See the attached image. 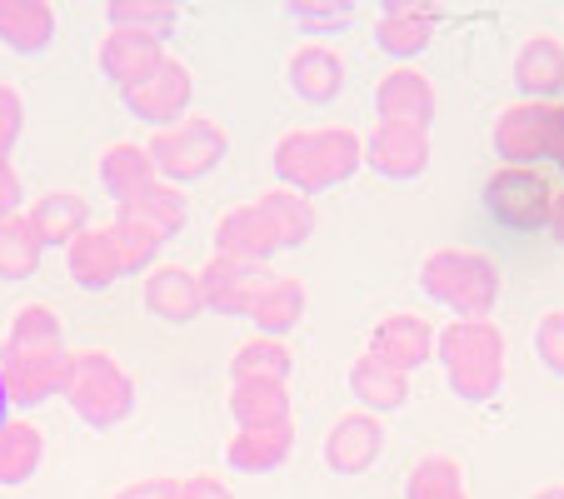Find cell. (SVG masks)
<instances>
[{
	"label": "cell",
	"mask_w": 564,
	"mask_h": 499,
	"mask_svg": "<svg viewBox=\"0 0 564 499\" xmlns=\"http://www.w3.org/2000/svg\"><path fill=\"white\" fill-rule=\"evenodd\" d=\"M380 455H384L380 414L355 410V404L345 414H335L330 430H325V465H330V475H340V479L370 475L380 465Z\"/></svg>",
	"instance_id": "9"
},
{
	"label": "cell",
	"mask_w": 564,
	"mask_h": 499,
	"mask_svg": "<svg viewBox=\"0 0 564 499\" xmlns=\"http://www.w3.org/2000/svg\"><path fill=\"white\" fill-rule=\"evenodd\" d=\"M405 499H475L469 495V475L455 455L445 449H430L410 465L405 475Z\"/></svg>",
	"instance_id": "34"
},
{
	"label": "cell",
	"mask_w": 564,
	"mask_h": 499,
	"mask_svg": "<svg viewBox=\"0 0 564 499\" xmlns=\"http://www.w3.org/2000/svg\"><path fill=\"white\" fill-rule=\"evenodd\" d=\"M225 410H230L235 430L295 425V400H290V384H270V380H230Z\"/></svg>",
	"instance_id": "21"
},
{
	"label": "cell",
	"mask_w": 564,
	"mask_h": 499,
	"mask_svg": "<svg viewBox=\"0 0 564 499\" xmlns=\"http://www.w3.org/2000/svg\"><path fill=\"white\" fill-rule=\"evenodd\" d=\"M140 305L160 325H195L205 315L200 275L191 265H181V260H160V265H150L140 275Z\"/></svg>",
	"instance_id": "10"
},
{
	"label": "cell",
	"mask_w": 564,
	"mask_h": 499,
	"mask_svg": "<svg viewBox=\"0 0 564 499\" xmlns=\"http://www.w3.org/2000/svg\"><path fill=\"white\" fill-rule=\"evenodd\" d=\"M430 41H435V11L425 6H384L375 21V45L394 65H415V55H425Z\"/></svg>",
	"instance_id": "26"
},
{
	"label": "cell",
	"mask_w": 564,
	"mask_h": 499,
	"mask_svg": "<svg viewBox=\"0 0 564 499\" xmlns=\"http://www.w3.org/2000/svg\"><path fill=\"white\" fill-rule=\"evenodd\" d=\"M150 160H155V175L171 185H191V181H205V175L215 171L225 160V150H230V135H225V126L215 116H185L181 126L171 130H150L145 140Z\"/></svg>",
	"instance_id": "7"
},
{
	"label": "cell",
	"mask_w": 564,
	"mask_h": 499,
	"mask_svg": "<svg viewBox=\"0 0 564 499\" xmlns=\"http://www.w3.org/2000/svg\"><path fill=\"white\" fill-rule=\"evenodd\" d=\"M295 375V355L285 340L275 335H250L230 350V380H270V384H290Z\"/></svg>",
	"instance_id": "33"
},
{
	"label": "cell",
	"mask_w": 564,
	"mask_h": 499,
	"mask_svg": "<svg viewBox=\"0 0 564 499\" xmlns=\"http://www.w3.org/2000/svg\"><path fill=\"white\" fill-rule=\"evenodd\" d=\"M514 86L524 100H564V41L554 31H534L514 55Z\"/></svg>",
	"instance_id": "22"
},
{
	"label": "cell",
	"mask_w": 564,
	"mask_h": 499,
	"mask_svg": "<svg viewBox=\"0 0 564 499\" xmlns=\"http://www.w3.org/2000/svg\"><path fill=\"white\" fill-rule=\"evenodd\" d=\"M435 329L440 325L430 315H420V310H390L370 329V355H380L394 370L415 375L435 360Z\"/></svg>",
	"instance_id": "14"
},
{
	"label": "cell",
	"mask_w": 564,
	"mask_h": 499,
	"mask_svg": "<svg viewBox=\"0 0 564 499\" xmlns=\"http://www.w3.org/2000/svg\"><path fill=\"white\" fill-rule=\"evenodd\" d=\"M45 465V430L31 414H15L0 425V489H21Z\"/></svg>",
	"instance_id": "27"
},
{
	"label": "cell",
	"mask_w": 564,
	"mask_h": 499,
	"mask_svg": "<svg viewBox=\"0 0 564 499\" xmlns=\"http://www.w3.org/2000/svg\"><path fill=\"white\" fill-rule=\"evenodd\" d=\"M295 455V425H275V430H235L225 440V465L235 475H270Z\"/></svg>",
	"instance_id": "28"
},
{
	"label": "cell",
	"mask_w": 564,
	"mask_h": 499,
	"mask_svg": "<svg viewBox=\"0 0 564 499\" xmlns=\"http://www.w3.org/2000/svg\"><path fill=\"white\" fill-rule=\"evenodd\" d=\"M65 275H70V285H80V290H110L116 285L120 260H116V245H110V220L106 225L90 220L86 230L65 245Z\"/></svg>",
	"instance_id": "25"
},
{
	"label": "cell",
	"mask_w": 564,
	"mask_h": 499,
	"mask_svg": "<svg viewBox=\"0 0 564 499\" xmlns=\"http://www.w3.org/2000/svg\"><path fill=\"white\" fill-rule=\"evenodd\" d=\"M285 80L310 106H335L345 90V55L330 41H300L285 61Z\"/></svg>",
	"instance_id": "17"
},
{
	"label": "cell",
	"mask_w": 564,
	"mask_h": 499,
	"mask_svg": "<svg viewBox=\"0 0 564 499\" xmlns=\"http://www.w3.org/2000/svg\"><path fill=\"white\" fill-rule=\"evenodd\" d=\"M250 205H256L260 225L270 230V245H275V256H280V250H300V245L315 235V225H319L315 200H305V195L285 191V185H270V191L250 195Z\"/></svg>",
	"instance_id": "19"
},
{
	"label": "cell",
	"mask_w": 564,
	"mask_h": 499,
	"mask_svg": "<svg viewBox=\"0 0 564 499\" xmlns=\"http://www.w3.org/2000/svg\"><path fill=\"white\" fill-rule=\"evenodd\" d=\"M290 21L305 25V31H335V25L350 21V6H340V0H325V6H290Z\"/></svg>",
	"instance_id": "40"
},
{
	"label": "cell",
	"mask_w": 564,
	"mask_h": 499,
	"mask_svg": "<svg viewBox=\"0 0 564 499\" xmlns=\"http://www.w3.org/2000/svg\"><path fill=\"white\" fill-rule=\"evenodd\" d=\"M355 394V410H370V414H390V410H405L410 404V375L384 365L380 355H355L350 375H345Z\"/></svg>",
	"instance_id": "24"
},
{
	"label": "cell",
	"mask_w": 564,
	"mask_h": 499,
	"mask_svg": "<svg viewBox=\"0 0 564 499\" xmlns=\"http://www.w3.org/2000/svg\"><path fill=\"white\" fill-rule=\"evenodd\" d=\"M25 220H31L41 250H51V245L65 250V245L90 225V200L80 191H41V195H31V205H25Z\"/></svg>",
	"instance_id": "23"
},
{
	"label": "cell",
	"mask_w": 564,
	"mask_h": 499,
	"mask_svg": "<svg viewBox=\"0 0 564 499\" xmlns=\"http://www.w3.org/2000/svg\"><path fill=\"white\" fill-rule=\"evenodd\" d=\"M544 230H550V240L564 250V181H560V195H554V210H550V225H544Z\"/></svg>",
	"instance_id": "44"
},
{
	"label": "cell",
	"mask_w": 564,
	"mask_h": 499,
	"mask_svg": "<svg viewBox=\"0 0 564 499\" xmlns=\"http://www.w3.org/2000/svg\"><path fill=\"white\" fill-rule=\"evenodd\" d=\"M21 130H25V100L11 80H0V150H15Z\"/></svg>",
	"instance_id": "39"
},
{
	"label": "cell",
	"mask_w": 564,
	"mask_h": 499,
	"mask_svg": "<svg viewBox=\"0 0 564 499\" xmlns=\"http://www.w3.org/2000/svg\"><path fill=\"white\" fill-rule=\"evenodd\" d=\"M375 116L394 120V126H420L430 130L440 116V90L420 65H390L375 80Z\"/></svg>",
	"instance_id": "13"
},
{
	"label": "cell",
	"mask_w": 564,
	"mask_h": 499,
	"mask_svg": "<svg viewBox=\"0 0 564 499\" xmlns=\"http://www.w3.org/2000/svg\"><path fill=\"white\" fill-rule=\"evenodd\" d=\"M310 310V290L300 275H285V270H270L265 285L256 290V300H250V325H256V335H275V340H285L290 329L305 319Z\"/></svg>",
	"instance_id": "18"
},
{
	"label": "cell",
	"mask_w": 564,
	"mask_h": 499,
	"mask_svg": "<svg viewBox=\"0 0 564 499\" xmlns=\"http://www.w3.org/2000/svg\"><path fill=\"white\" fill-rule=\"evenodd\" d=\"M554 175H564V155H560V160H554Z\"/></svg>",
	"instance_id": "47"
},
{
	"label": "cell",
	"mask_w": 564,
	"mask_h": 499,
	"mask_svg": "<svg viewBox=\"0 0 564 499\" xmlns=\"http://www.w3.org/2000/svg\"><path fill=\"white\" fill-rule=\"evenodd\" d=\"M435 360L449 394L465 404H490L505 390V329L495 319H445L435 329Z\"/></svg>",
	"instance_id": "2"
},
{
	"label": "cell",
	"mask_w": 564,
	"mask_h": 499,
	"mask_svg": "<svg viewBox=\"0 0 564 499\" xmlns=\"http://www.w3.org/2000/svg\"><path fill=\"white\" fill-rule=\"evenodd\" d=\"M110 245H116L120 275H145L150 265H160V245L145 230H135L130 220H120V215L110 220Z\"/></svg>",
	"instance_id": "37"
},
{
	"label": "cell",
	"mask_w": 564,
	"mask_h": 499,
	"mask_svg": "<svg viewBox=\"0 0 564 499\" xmlns=\"http://www.w3.org/2000/svg\"><path fill=\"white\" fill-rule=\"evenodd\" d=\"M420 290L455 319H490L500 305L505 270L479 245H440L420 260Z\"/></svg>",
	"instance_id": "3"
},
{
	"label": "cell",
	"mask_w": 564,
	"mask_h": 499,
	"mask_svg": "<svg viewBox=\"0 0 564 499\" xmlns=\"http://www.w3.org/2000/svg\"><path fill=\"white\" fill-rule=\"evenodd\" d=\"M200 300L210 315H250V300L256 290L265 285L270 265H250V260H235V256H210L200 270Z\"/></svg>",
	"instance_id": "16"
},
{
	"label": "cell",
	"mask_w": 564,
	"mask_h": 499,
	"mask_svg": "<svg viewBox=\"0 0 564 499\" xmlns=\"http://www.w3.org/2000/svg\"><path fill=\"white\" fill-rule=\"evenodd\" d=\"M530 499H564V485H540Z\"/></svg>",
	"instance_id": "45"
},
{
	"label": "cell",
	"mask_w": 564,
	"mask_h": 499,
	"mask_svg": "<svg viewBox=\"0 0 564 499\" xmlns=\"http://www.w3.org/2000/svg\"><path fill=\"white\" fill-rule=\"evenodd\" d=\"M530 345H534V355H540L544 370L564 380V310H544V315L534 319Z\"/></svg>",
	"instance_id": "38"
},
{
	"label": "cell",
	"mask_w": 564,
	"mask_h": 499,
	"mask_svg": "<svg viewBox=\"0 0 564 499\" xmlns=\"http://www.w3.org/2000/svg\"><path fill=\"white\" fill-rule=\"evenodd\" d=\"M554 195H560V175L544 165H495L485 181V210L500 230L534 235L550 225Z\"/></svg>",
	"instance_id": "6"
},
{
	"label": "cell",
	"mask_w": 564,
	"mask_h": 499,
	"mask_svg": "<svg viewBox=\"0 0 564 499\" xmlns=\"http://www.w3.org/2000/svg\"><path fill=\"white\" fill-rule=\"evenodd\" d=\"M106 21L120 31H145L165 41L171 25L181 21V6H171V0H116V6H106Z\"/></svg>",
	"instance_id": "36"
},
{
	"label": "cell",
	"mask_w": 564,
	"mask_h": 499,
	"mask_svg": "<svg viewBox=\"0 0 564 499\" xmlns=\"http://www.w3.org/2000/svg\"><path fill=\"white\" fill-rule=\"evenodd\" d=\"M490 145L500 165H544L564 155V100H514L500 110L490 130Z\"/></svg>",
	"instance_id": "5"
},
{
	"label": "cell",
	"mask_w": 564,
	"mask_h": 499,
	"mask_svg": "<svg viewBox=\"0 0 564 499\" xmlns=\"http://www.w3.org/2000/svg\"><path fill=\"white\" fill-rule=\"evenodd\" d=\"M21 210H25V185L11 160H0V215H21Z\"/></svg>",
	"instance_id": "43"
},
{
	"label": "cell",
	"mask_w": 564,
	"mask_h": 499,
	"mask_svg": "<svg viewBox=\"0 0 564 499\" xmlns=\"http://www.w3.org/2000/svg\"><path fill=\"white\" fill-rule=\"evenodd\" d=\"M41 240H35L31 220L21 215H0V285H21L41 270Z\"/></svg>",
	"instance_id": "35"
},
{
	"label": "cell",
	"mask_w": 564,
	"mask_h": 499,
	"mask_svg": "<svg viewBox=\"0 0 564 499\" xmlns=\"http://www.w3.org/2000/svg\"><path fill=\"white\" fill-rule=\"evenodd\" d=\"M270 165H275L285 191L315 200V195L340 191V185H350L360 175L365 135L355 126H335V120H325V126H295L275 140Z\"/></svg>",
	"instance_id": "1"
},
{
	"label": "cell",
	"mask_w": 564,
	"mask_h": 499,
	"mask_svg": "<svg viewBox=\"0 0 564 499\" xmlns=\"http://www.w3.org/2000/svg\"><path fill=\"white\" fill-rule=\"evenodd\" d=\"M191 100H195V70L191 61L181 55H165L155 75H145L135 90L120 96V106L130 110L135 120H145L150 130H171L191 116Z\"/></svg>",
	"instance_id": "8"
},
{
	"label": "cell",
	"mask_w": 564,
	"mask_h": 499,
	"mask_svg": "<svg viewBox=\"0 0 564 499\" xmlns=\"http://www.w3.org/2000/svg\"><path fill=\"white\" fill-rule=\"evenodd\" d=\"M160 175H155V160H150L145 145H135V140H116V145L100 155V185H106V195L116 205L135 200L140 191H150Z\"/></svg>",
	"instance_id": "31"
},
{
	"label": "cell",
	"mask_w": 564,
	"mask_h": 499,
	"mask_svg": "<svg viewBox=\"0 0 564 499\" xmlns=\"http://www.w3.org/2000/svg\"><path fill=\"white\" fill-rule=\"evenodd\" d=\"M55 41V6L45 0H0V45L15 55H41Z\"/></svg>",
	"instance_id": "30"
},
{
	"label": "cell",
	"mask_w": 564,
	"mask_h": 499,
	"mask_svg": "<svg viewBox=\"0 0 564 499\" xmlns=\"http://www.w3.org/2000/svg\"><path fill=\"white\" fill-rule=\"evenodd\" d=\"M430 155H435V145H430V130L420 126L375 120V130L365 135V165L375 175H384V181H400V185L420 181L430 171Z\"/></svg>",
	"instance_id": "11"
},
{
	"label": "cell",
	"mask_w": 564,
	"mask_h": 499,
	"mask_svg": "<svg viewBox=\"0 0 564 499\" xmlns=\"http://www.w3.org/2000/svg\"><path fill=\"white\" fill-rule=\"evenodd\" d=\"M65 350H6L0 345V384H6V400L11 410H35V404L55 400L65 380Z\"/></svg>",
	"instance_id": "12"
},
{
	"label": "cell",
	"mask_w": 564,
	"mask_h": 499,
	"mask_svg": "<svg viewBox=\"0 0 564 499\" xmlns=\"http://www.w3.org/2000/svg\"><path fill=\"white\" fill-rule=\"evenodd\" d=\"M215 256H235V260H250V265H270L275 245H270V230L260 225L256 205L240 200V205H225L215 215Z\"/></svg>",
	"instance_id": "29"
},
{
	"label": "cell",
	"mask_w": 564,
	"mask_h": 499,
	"mask_svg": "<svg viewBox=\"0 0 564 499\" xmlns=\"http://www.w3.org/2000/svg\"><path fill=\"white\" fill-rule=\"evenodd\" d=\"M61 400L70 404V414L90 430H116L120 420H130L135 410V375L120 365V355H110L106 345H75L65 355V380Z\"/></svg>",
	"instance_id": "4"
},
{
	"label": "cell",
	"mask_w": 564,
	"mask_h": 499,
	"mask_svg": "<svg viewBox=\"0 0 564 499\" xmlns=\"http://www.w3.org/2000/svg\"><path fill=\"white\" fill-rule=\"evenodd\" d=\"M120 220L145 230L155 245H165V240H175V235H185V225H191V200H185L181 185L155 181L150 191H140L135 200L120 205Z\"/></svg>",
	"instance_id": "20"
},
{
	"label": "cell",
	"mask_w": 564,
	"mask_h": 499,
	"mask_svg": "<svg viewBox=\"0 0 564 499\" xmlns=\"http://www.w3.org/2000/svg\"><path fill=\"white\" fill-rule=\"evenodd\" d=\"M11 420V400H6V384H0V425Z\"/></svg>",
	"instance_id": "46"
},
{
	"label": "cell",
	"mask_w": 564,
	"mask_h": 499,
	"mask_svg": "<svg viewBox=\"0 0 564 499\" xmlns=\"http://www.w3.org/2000/svg\"><path fill=\"white\" fill-rule=\"evenodd\" d=\"M165 55H171V51H165V41H160V35L120 31V25H110V31L100 35V45H96V65H100V75H106L110 86H116V96L135 90L145 75H155Z\"/></svg>",
	"instance_id": "15"
},
{
	"label": "cell",
	"mask_w": 564,
	"mask_h": 499,
	"mask_svg": "<svg viewBox=\"0 0 564 499\" xmlns=\"http://www.w3.org/2000/svg\"><path fill=\"white\" fill-rule=\"evenodd\" d=\"M110 499H175V479H171V475H155V479H130V485H120Z\"/></svg>",
	"instance_id": "42"
},
{
	"label": "cell",
	"mask_w": 564,
	"mask_h": 499,
	"mask_svg": "<svg viewBox=\"0 0 564 499\" xmlns=\"http://www.w3.org/2000/svg\"><path fill=\"white\" fill-rule=\"evenodd\" d=\"M6 350H65V319L45 300H21L6 319Z\"/></svg>",
	"instance_id": "32"
},
{
	"label": "cell",
	"mask_w": 564,
	"mask_h": 499,
	"mask_svg": "<svg viewBox=\"0 0 564 499\" xmlns=\"http://www.w3.org/2000/svg\"><path fill=\"white\" fill-rule=\"evenodd\" d=\"M175 499H235L230 495V485H225L220 475H185V479H175Z\"/></svg>",
	"instance_id": "41"
}]
</instances>
